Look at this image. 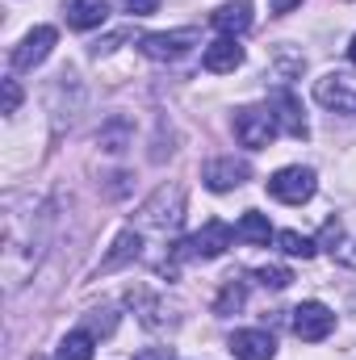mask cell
I'll return each mask as SVG.
<instances>
[{
	"label": "cell",
	"instance_id": "1",
	"mask_svg": "<svg viewBox=\"0 0 356 360\" xmlns=\"http://www.w3.org/2000/svg\"><path fill=\"white\" fill-rule=\"evenodd\" d=\"M235 243V231L227 222H205L193 239L177 243V260H218Z\"/></svg>",
	"mask_w": 356,
	"mask_h": 360
},
{
	"label": "cell",
	"instance_id": "2",
	"mask_svg": "<svg viewBox=\"0 0 356 360\" xmlns=\"http://www.w3.org/2000/svg\"><path fill=\"white\" fill-rule=\"evenodd\" d=\"M276 113L272 109H260V105H248V109H239L235 113V139L243 143V147H252V151H265L268 143L276 139Z\"/></svg>",
	"mask_w": 356,
	"mask_h": 360
},
{
	"label": "cell",
	"instance_id": "3",
	"mask_svg": "<svg viewBox=\"0 0 356 360\" xmlns=\"http://www.w3.org/2000/svg\"><path fill=\"white\" fill-rule=\"evenodd\" d=\"M197 30H168V34H143V42H139V51L147 55V59H155V63H177L184 59L193 46H197Z\"/></svg>",
	"mask_w": 356,
	"mask_h": 360
},
{
	"label": "cell",
	"instance_id": "4",
	"mask_svg": "<svg viewBox=\"0 0 356 360\" xmlns=\"http://www.w3.org/2000/svg\"><path fill=\"white\" fill-rule=\"evenodd\" d=\"M314 172L310 168H302V164H293V168H281V172H272L268 176V193L276 197V201H285V205H302V201H310L314 197Z\"/></svg>",
	"mask_w": 356,
	"mask_h": 360
},
{
	"label": "cell",
	"instance_id": "5",
	"mask_svg": "<svg viewBox=\"0 0 356 360\" xmlns=\"http://www.w3.org/2000/svg\"><path fill=\"white\" fill-rule=\"evenodd\" d=\"M180 218H184V193H180L177 184L168 188H155V197L139 210V222L143 226H160V231H168V226H180Z\"/></svg>",
	"mask_w": 356,
	"mask_h": 360
},
{
	"label": "cell",
	"instance_id": "6",
	"mask_svg": "<svg viewBox=\"0 0 356 360\" xmlns=\"http://www.w3.org/2000/svg\"><path fill=\"white\" fill-rule=\"evenodd\" d=\"M314 101L336 113H356V80L344 72H327L314 80Z\"/></svg>",
	"mask_w": 356,
	"mask_h": 360
},
{
	"label": "cell",
	"instance_id": "7",
	"mask_svg": "<svg viewBox=\"0 0 356 360\" xmlns=\"http://www.w3.org/2000/svg\"><path fill=\"white\" fill-rule=\"evenodd\" d=\"M331 331H336V314H331L323 302H302V306L293 310V335H298V340L319 344V340H327Z\"/></svg>",
	"mask_w": 356,
	"mask_h": 360
},
{
	"label": "cell",
	"instance_id": "8",
	"mask_svg": "<svg viewBox=\"0 0 356 360\" xmlns=\"http://www.w3.org/2000/svg\"><path fill=\"white\" fill-rule=\"evenodd\" d=\"M248 176H252V164L248 160H235V155H218V160H210L201 168V180H205L210 193H231V188H239Z\"/></svg>",
	"mask_w": 356,
	"mask_h": 360
},
{
	"label": "cell",
	"instance_id": "9",
	"mask_svg": "<svg viewBox=\"0 0 356 360\" xmlns=\"http://www.w3.org/2000/svg\"><path fill=\"white\" fill-rule=\"evenodd\" d=\"M55 38H59V34H55L51 25H34V30H30V34L13 46V68H17V72H34V68L51 55Z\"/></svg>",
	"mask_w": 356,
	"mask_h": 360
},
{
	"label": "cell",
	"instance_id": "10",
	"mask_svg": "<svg viewBox=\"0 0 356 360\" xmlns=\"http://www.w3.org/2000/svg\"><path fill=\"white\" fill-rule=\"evenodd\" d=\"M256 8H252V0H231V4H222V8H214L210 13V25L222 34V38H235V34H248L252 30V17Z\"/></svg>",
	"mask_w": 356,
	"mask_h": 360
},
{
	"label": "cell",
	"instance_id": "11",
	"mask_svg": "<svg viewBox=\"0 0 356 360\" xmlns=\"http://www.w3.org/2000/svg\"><path fill=\"white\" fill-rule=\"evenodd\" d=\"M231 356L235 360H272L276 356V340L260 331V327H248V331H235L231 335Z\"/></svg>",
	"mask_w": 356,
	"mask_h": 360
},
{
	"label": "cell",
	"instance_id": "12",
	"mask_svg": "<svg viewBox=\"0 0 356 360\" xmlns=\"http://www.w3.org/2000/svg\"><path fill=\"white\" fill-rule=\"evenodd\" d=\"M268 109L276 113V126H281L289 139H306V134H310V126H306V117H302V105H298V96H293L289 89L276 92Z\"/></svg>",
	"mask_w": 356,
	"mask_h": 360
},
{
	"label": "cell",
	"instance_id": "13",
	"mask_svg": "<svg viewBox=\"0 0 356 360\" xmlns=\"http://www.w3.org/2000/svg\"><path fill=\"white\" fill-rule=\"evenodd\" d=\"M239 63H243V46H239L235 38H214V42L205 46V55H201V68H205V72H214V76L235 72Z\"/></svg>",
	"mask_w": 356,
	"mask_h": 360
},
{
	"label": "cell",
	"instance_id": "14",
	"mask_svg": "<svg viewBox=\"0 0 356 360\" xmlns=\"http://www.w3.org/2000/svg\"><path fill=\"white\" fill-rule=\"evenodd\" d=\"M130 139H134V126H130V117H122V113H113V117L101 126V134H96L101 151H109V155H122V151L130 147Z\"/></svg>",
	"mask_w": 356,
	"mask_h": 360
},
{
	"label": "cell",
	"instance_id": "15",
	"mask_svg": "<svg viewBox=\"0 0 356 360\" xmlns=\"http://www.w3.org/2000/svg\"><path fill=\"white\" fill-rule=\"evenodd\" d=\"M109 17V0H72L68 4V25L72 30H96Z\"/></svg>",
	"mask_w": 356,
	"mask_h": 360
},
{
	"label": "cell",
	"instance_id": "16",
	"mask_svg": "<svg viewBox=\"0 0 356 360\" xmlns=\"http://www.w3.org/2000/svg\"><path fill=\"white\" fill-rule=\"evenodd\" d=\"M139 248H143V239H139V231H122V235L113 239V248H109V256L101 260V272H117L122 264H130V260H139Z\"/></svg>",
	"mask_w": 356,
	"mask_h": 360
},
{
	"label": "cell",
	"instance_id": "17",
	"mask_svg": "<svg viewBox=\"0 0 356 360\" xmlns=\"http://www.w3.org/2000/svg\"><path fill=\"white\" fill-rule=\"evenodd\" d=\"M235 239H239V243H252V248H265L268 239H272V226H268L265 214L248 210V214L239 218V226H235Z\"/></svg>",
	"mask_w": 356,
	"mask_h": 360
},
{
	"label": "cell",
	"instance_id": "18",
	"mask_svg": "<svg viewBox=\"0 0 356 360\" xmlns=\"http://www.w3.org/2000/svg\"><path fill=\"white\" fill-rule=\"evenodd\" d=\"M243 302H248V285H243L239 276H227V281H222V293H218V302H214V314H235Z\"/></svg>",
	"mask_w": 356,
	"mask_h": 360
},
{
	"label": "cell",
	"instance_id": "19",
	"mask_svg": "<svg viewBox=\"0 0 356 360\" xmlns=\"http://www.w3.org/2000/svg\"><path fill=\"white\" fill-rule=\"evenodd\" d=\"M276 248H281L285 256H293V260H310V256L319 252V243L306 239V235H298V231H281V235H276Z\"/></svg>",
	"mask_w": 356,
	"mask_h": 360
},
{
	"label": "cell",
	"instance_id": "20",
	"mask_svg": "<svg viewBox=\"0 0 356 360\" xmlns=\"http://www.w3.org/2000/svg\"><path fill=\"white\" fill-rule=\"evenodd\" d=\"M92 344H96V335L72 331V335H63V344H59V360H92Z\"/></svg>",
	"mask_w": 356,
	"mask_h": 360
},
{
	"label": "cell",
	"instance_id": "21",
	"mask_svg": "<svg viewBox=\"0 0 356 360\" xmlns=\"http://www.w3.org/2000/svg\"><path fill=\"white\" fill-rule=\"evenodd\" d=\"M256 281L265 289H289L293 285V272L285 269V264H265V269H256Z\"/></svg>",
	"mask_w": 356,
	"mask_h": 360
},
{
	"label": "cell",
	"instance_id": "22",
	"mask_svg": "<svg viewBox=\"0 0 356 360\" xmlns=\"http://www.w3.org/2000/svg\"><path fill=\"white\" fill-rule=\"evenodd\" d=\"M340 243H344V222H340V218H327V222H323V235H319V248L336 256Z\"/></svg>",
	"mask_w": 356,
	"mask_h": 360
},
{
	"label": "cell",
	"instance_id": "23",
	"mask_svg": "<svg viewBox=\"0 0 356 360\" xmlns=\"http://www.w3.org/2000/svg\"><path fill=\"white\" fill-rule=\"evenodd\" d=\"M113 323H117V319H113L109 310H92V314H89V335H96V331H101V335H109V331H113Z\"/></svg>",
	"mask_w": 356,
	"mask_h": 360
},
{
	"label": "cell",
	"instance_id": "24",
	"mask_svg": "<svg viewBox=\"0 0 356 360\" xmlns=\"http://www.w3.org/2000/svg\"><path fill=\"white\" fill-rule=\"evenodd\" d=\"M122 8H126L130 17H151V13L160 8V0H122Z\"/></svg>",
	"mask_w": 356,
	"mask_h": 360
},
{
	"label": "cell",
	"instance_id": "25",
	"mask_svg": "<svg viewBox=\"0 0 356 360\" xmlns=\"http://www.w3.org/2000/svg\"><path fill=\"white\" fill-rule=\"evenodd\" d=\"M17 105H21V89H17V80H4V113H17Z\"/></svg>",
	"mask_w": 356,
	"mask_h": 360
},
{
	"label": "cell",
	"instance_id": "26",
	"mask_svg": "<svg viewBox=\"0 0 356 360\" xmlns=\"http://www.w3.org/2000/svg\"><path fill=\"white\" fill-rule=\"evenodd\" d=\"M134 360H177V352L172 348H147V352H139Z\"/></svg>",
	"mask_w": 356,
	"mask_h": 360
},
{
	"label": "cell",
	"instance_id": "27",
	"mask_svg": "<svg viewBox=\"0 0 356 360\" xmlns=\"http://www.w3.org/2000/svg\"><path fill=\"white\" fill-rule=\"evenodd\" d=\"M336 260H340V264H348V269H356V243H340Z\"/></svg>",
	"mask_w": 356,
	"mask_h": 360
},
{
	"label": "cell",
	"instance_id": "28",
	"mask_svg": "<svg viewBox=\"0 0 356 360\" xmlns=\"http://www.w3.org/2000/svg\"><path fill=\"white\" fill-rule=\"evenodd\" d=\"M302 0H272V13H293Z\"/></svg>",
	"mask_w": 356,
	"mask_h": 360
},
{
	"label": "cell",
	"instance_id": "29",
	"mask_svg": "<svg viewBox=\"0 0 356 360\" xmlns=\"http://www.w3.org/2000/svg\"><path fill=\"white\" fill-rule=\"evenodd\" d=\"M348 59H352V63H356V38H352V46H348Z\"/></svg>",
	"mask_w": 356,
	"mask_h": 360
}]
</instances>
